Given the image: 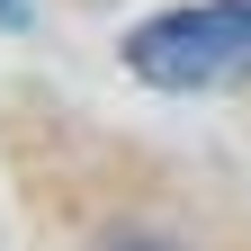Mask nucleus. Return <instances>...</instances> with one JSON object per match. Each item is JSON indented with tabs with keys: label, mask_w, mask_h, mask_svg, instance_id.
<instances>
[{
	"label": "nucleus",
	"mask_w": 251,
	"mask_h": 251,
	"mask_svg": "<svg viewBox=\"0 0 251 251\" xmlns=\"http://www.w3.org/2000/svg\"><path fill=\"white\" fill-rule=\"evenodd\" d=\"M126 72L152 90H233L251 81V0H188L126 36Z\"/></svg>",
	"instance_id": "f257e3e1"
},
{
	"label": "nucleus",
	"mask_w": 251,
	"mask_h": 251,
	"mask_svg": "<svg viewBox=\"0 0 251 251\" xmlns=\"http://www.w3.org/2000/svg\"><path fill=\"white\" fill-rule=\"evenodd\" d=\"M0 18H9V27H18V0H0Z\"/></svg>",
	"instance_id": "f03ea898"
}]
</instances>
